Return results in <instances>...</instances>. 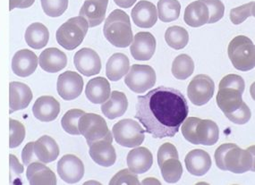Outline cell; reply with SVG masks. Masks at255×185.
<instances>
[{"instance_id": "cell-1", "label": "cell", "mask_w": 255, "mask_h": 185, "mask_svg": "<svg viewBox=\"0 0 255 185\" xmlns=\"http://www.w3.org/2000/svg\"><path fill=\"white\" fill-rule=\"evenodd\" d=\"M189 114V106L178 90L160 86L138 96L135 118L154 139L174 137Z\"/></svg>"}, {"instance_id": "cell-2", "label": "cell", "mask_w": 255, "mask_h": 185, "mask_svg": "<svg viewBox=\"0 0 255 185\" xmlns=\"http://www.w3.org/2000/svg\"><path fill=\"white\" fill-rule=\"evenodd\" d=\"M217 167L223 171L244 174L255 171V146L242 150L233 143H226L216 150Z\"/></svg>"}, {"instance_id": "cell-3", "label": "cell", "mask_w": 255, "mask_h": 185, "mask_svg": "<svg viewBox=\"0 0 255 185\" xmlns=\"http://www.w3.org/2000/svg\"><path fill=\"white\" fill-rule=\"evenodd\" d=\"M182 124V134L192 144L212 146L219 141L220 129L212 120L188 117Z\"/></svg>"}, {"instance_id": "cell-4", "label": "cell", "mask_w": 255, "mask_h": 185, "mask_svg": "<svg viewBox=\"0 0 255 185\" xmlns=\"http://www.w3.org/2000/svg\"><path fill=\"white\" fill-rule=\"evenodd\" d=\"M103 32L108 41L117 48H128L133 39L129 15L120 9L114 10L106 19Z\"/></svg>"}, {"instance_id": "cell-5", "label": "cell", "mask_w": 255, "mask_h": 185, "mask_svg": "<svg viewBox=\"0 0 255 185\" xmlns=\"http://www.w3.org/2000/svg\"><path fill=\"white\" fill-rule=\"evenodd\" d=\"M229 57L236 69L247 72L255 66V47L248 37L238 36L229 45Z\"/></svg>"}, {"instance_id": "cell-6", "label": "cell", "mask_w": 255, "mask_h": 185, "mask_svg": "<svg viewBox=\"0 0 255 185\" xmlns=\"http://www.w3.org/2000/svg\"><path fill=\"white\" fill-rule=\"evenodd\" d=\"M88 22L82 16L70 18L57 31L58 44L67 50H74L84 41L88 31Z\"/></svg>"}, {"instance_id": "cell-7", "label": "cell", "mask_w": 255, "mask_h": 185, "mask_svg": "<svg viewBox=\"0 0 255 185\" xmlns=\"http://www.w3.org/2000/svg\"><path fill=\"white\" fill-rule=\"evenodd\" d=\"M144 130L134 120L124 119L115 124L112 134L119 145L136 148L144 141Z\"/></svg>"}, {"instance_id": "cell-8", "label": "cell", "mask_w": 255, "mask_h": 185, "mask_svg": "<svg viewBox=\"0 0 255 185\" xmlns=\"http://www.w3.org/2000/svg\"><path fill=\"white\" fill-rule=\"evenodd\" d=\"M125 83L133 92L141 94L154 87L156 73L151 66L133 65L128 71Z\"/></svg>"}, {"instance_id": "cell-9", "label": "cell", "mask_w": 255, "mask_h": 185, "mask_svg": "<svg viewBox=\"0 0 255 185\" xmlns=\"http://www.w3.org/2000/svg\"><path fill=\"white\" fill-rule=\"evenodd\" d=\"M80 134L86 139L90 146L94 141L105 138L110 131L105 119L97 114L84 113L78 121Z\"/></svg>"}, {"instance_id": "cell-10", "label": "cell", "mask_w": 255, "mask_h": 185, "mask_svg": "<svg viewBox=\"0 0 255 185\" xmlns=\"http://www.w3.org/2000/svg\"><path fill=\"white\" fill-rule=\"evenodd\" d=\"M215 92V84L209 75H196L191 81L187 94L190 101L195 106H203L211 100Z\"/></svg>"}, {"instance_id": "cell-11", "label": "cell", "mask_w": 255, "mask_h": 185, "mask_svg": "<svg viewBox=\"0 0 255 185\" xmlns=\"http://www.w3.org/2000/svg\"><path fill=\"white\" fill-rule=\"evenodd\" d=\"M113 135L110 132L105 138L94 141L90 145V156L99 166L110 168L117 160V153L112 145Z\"/></svg>"}, {"instance_id": "cell-12", "label": "cell", "mask_w": 255, "mask_h": 185, "mask_svg": "<svg viewBox=\"0 0 255 185\" xmlns=\"http://www.w3.org/2000/svg\"><path fill=\"white\" fill-rule=\"evenodd\" d=\"M57 92L65 100H73L79 97L84 89V79L82 76L72 71H66L58 76Z\"/></svg>"}, {"instance_id": "cell-13", "label": "cell", "mask_w": 255, "mask_h": 185, "mask_svg": "<svg viewBox=\"0 0 255 185\" xmlns=\"http://www.w3.org/2000/svg\"><path fill=\"white\" fill-rule=\"evenodd\" d=\"M57 173L63 181L76 184L84 177V163L75 155H65L57 163Z\"/></svg>"}, {"instance_id": "cell-14", "label": "cell", "mask_w": 255, "mask_h": 185, "mask_svg": "<svg viewBox=\"0 0 255 185\" xmlns=\"http://www.w3.org/2000/svg\"><path fill=\"white\" fill-rule=\"evenodd\" d=\"M75 68L87 77L96 75L102 70V61L97 52L93 49L84 48L80 49L74 58Z\"/></svg>"}, {"instance_id": "cell-15", "label": "cell", "mask_w": 255, "mask_h": 185, "mask_svg": "<svg viewBox=\"0 0 255 185\" xmlns=\"http://www.w3.org/2000/svg\"><path fill=\"white\" fill-rule=\"evenodd\" d=\"M132 40L130 51L135 60L147 61L153 57L156 50V40L150 32H138Z\"/></svg>"}, {"instance_id": "cell-16", "label": "cell", "mask_w": 255, "mask_h": 185, "mask_svg": "<svg viewBox=\"0 0 255 185\" xmlns=\"http://www.w3.org/2000/svg\"><path fill=\"white\" fill-rule=\"evenodd\" d=\"M32 99V92L29 86L22 83L12 82L9 84V113L26 108Z\"/></svg>"}, {"instance_id": "cell-17", "label": "cell", "mask_w": 255, "mask_h": 185, "mask_svg": "<svg viewBox=\"0 0 255 185\" xmlns=\"http://www.w3.org/2000/svg\"><path fill=\"white\" fill-rule=\"evenodd\" d=\"M38 66V58L29 49H22L14 54L12 59L13 74L20 77H28L32 75Z\"/></svg>"}, {"instance_id": "cell-18", "label": "cell", "mask_w": 255, "mask_h": 185, "mask_svg": "<svg viewBox=\"0 0 255 185\" xmlns=\"http://www.w3.org/2000/svg\"><path fill=\"white\" fill-rule=\"evenodd\" d=\"M132 19L135 25L140 28H151L158 20L157 7L149 1H139L132 8Z\"/></svg>"}, {"instance_id": "cell-19", "label": "cell", "mask_w": 255, "mask_h": 185, "mask_svg": "<svg viewBox=\"0 0 255 185\" xmlns=\"http://www.w3.org/2000/svg\"><path fill=\"white\" fill-rule=\"evenodd\" d=\"M109 0H86L80 10V16L84 17L89 27L100 25L105 19Z\"/></svg>"}, {"instance_id": "cell-20", "label": "cell", "mask_w": 255, "mask_h": 185, "mask_svg": "<svg viewBox=\"0 0 255 185\" xmlns=\"http://www.w3.org/2000/svg\"><path fill=\"white\" fill-rule=\"evenodd\" d=\"M59 112L60 104L51 96L39 97L32 106L33 115L41 122H51L57 118Z\"/></svg>"}, {"instance_id": "cell-21", "label": "cell", "mask_w": 255, "mask_h": 185, "mask_svg": "<svg viewBox=\"0 0 255 185\" xmlns=\"http://www.w3.org/2000/svg\"><path fill=\"white\" fill-rule=\"evenodd\" d=\"M185 167L187 171L196 177H203L211 169V156L205 150H194L186 155L185 159Z\"/></svg>"}, {"instance_id": "cell-22", "label": "cell", "mask_w": 255, "mask_h": 185, "mask_svg": "<svg viewBox=\"0 0 255 185\" xmlns=\"http://www.w3.org/2000/svg\"><path fill=\"white\" fill-rule=\"evenodd\" d=\"M32 150L36 160H40L41 163L48 164L55 161L59 155V147L56 141L48 135L40 137L33 142Z\"/></svg>"}, {"instance_id": "cell-23", "label": "cell", "mask_w": 255, "mask_h": 185, "mask_svg": "<svg viewBox=\"0 0 255 185\" xmlns=\"http://www.w3.org/2000/svg\"><path fill=\"white\" fill-rule=\"evenodd\" d=\"M243 93L238 90L230 87L219 88L217 94V104L225 115L233 113L242 105Z\"/></svg>"}, {"instance_id": "cell-24", "label": "cell", "mask_w": 255, "mask_h": 185, "mask_svg": "<svg viewBox=\"0 0 255 185\" xmlns=\"http://www.w3.org/2000/svg\"><path fill=\"white\" fill-rule=\"evenodd\" d=\"M153 164V156L144 147H137L128 155V166L134 174H143L150 170Z\"/></svg>"}, {"instance_id": "cell-25", "label": "cell", "mask_w": 255, "mask_h": 185, "mask_svg": "<svg viewBox=\"0 0 255 185\" xmlns=\"http://www.w3.org/2000/svg\"><path fill=\"white\" fill-rule=\"evenodd\" d=\"M39 63L40 67L45 72L55 74L66 67L67 58L66 54L60 49L49 48L41 52L39 58Z\"/></svg>"}, {"instance_id": "cell-26", "label": "cell", "mask_w": 255, "mask_h": 185, "mask_svg": "<svg viewBox=\"0 0 255 185\" xmlns=\"http://www.w3.org/2000/svg\"><path fill=\"white\" fill-rule=\"evenodd\" d=\"M27 180L31 185H57L55 173L40 162H32L28 165L26 172Z\"/></svg>"}, {"instance_id": "cell-27", "label": "cell", "mask_w": 255, "mask_h": 185, "mask_svg": "<svg viewBox=\"0 0 255 185\" xmlns=\"http://www.w3.org/2000/svg\"><path fill=\"white\" fill-rule=\"evenodd\" d=\"M128 107V97L126 94L115 91L110 93V96L102 105L103 115L109 119H116L124 115Z\"/></svg>"}, {"instance_id": "cell-28", "label": "cell", "mask_w": 255, "mask_h": 185, "mask_svg": "<svg viewBox=\"0 0 255 185\" xmlns=\"http://www.w3.org/2000/svg\"><path fill=\"white\" fill-rule=\"evenodd\" d=\"M110 83L104 77L90 80L85 89L86 97L93 104H102L110 97Z\"/></svg>"}, {"instance_id": "cell-29", "label": "cell", "mask_w": 255, "mask_h": 185, "mask_svg": "<svg viewBox=\"0 0 255 185\" xmlns=\"http://www.w3.org/2000/svg\"><path fill=\"white\" fill-rule=\"evenodd\" d=\"M184 19L186 24L191 27H201L208 23L209 10L202 0L194 1L185 8Z\"/></svg>"}, {"instance_id": "cell-30", "label": "cell", "mask_w": 255, "mask_h": 185, "mask_svg": "<svg viewBox=\"0 0 255 185\" xmlns=\"http://www.w3.org/2000/svg\"><path fill=\"white\" fill-rule=\"evenodd\" d=\"M130 69V62L125 54L116 53L110 57L106 66L107 77L112 82H118L127 75Z\"/></svg>"}, {"instance_id": "cell-31", "label": "cell", "mask_w": 255, "mask_h": 185, "mask_svg": "<svg viewBox=\"0 0 255 185\" xmlns=\"http://www.w3.org/2000/svg\"><path fill=\"white\" fill-rule=\"evenodd\" d=\"M49 32L48 28L40 22L31 23L25 31V41L32 49H40L49 42Z\"/></svg>"}, {"instance_id": "cell-32", "label": "cell", "mask_w": 255, "mask_h": 185, "mask_svg": "<svg viewBox=\"0 0 255 185\" xmlns=\"http://www.w3.org/2000/svg\"><path fill=\"white\" fill-rule=\"evenodd\" d=\"M165 40L172 49L179 50L188 44L189 34L185 28L180 26L169 27L165 33Z\"/></svg>"}, {"instance_id": "cell-33", "label": "cell", "mask_w": 255, "mask_h": 185, "mask_svg": "<svg viewBox=\"0 0 255 185\" xmlns=\"http://www.w3.org/2000/svg\"><path fill=\"white\" fill-rule=\"evenodd\" d=\"M194 71V60L188 55H179L172 64V75L176 79L185 80L193 75Z\"/></svg>"}, {"instance_id": "cell-34", "label": "cell", "mask_w": 255, "mask_h": 185, "mask_svg": "<svg viewBox=\"0 0 255 185\" xmlns=\"http://www.w3.org/2000/svg\"><path fill=\"white\" fill-rule=\"evenodd\" d=\"M181 4L177 0H159L158 16L164 22L176 21L180 15Z\"/></svg>"}, {"instance_id": "cell-35", "label": "cell", "mask_w": 255, "mask_h": 185, "mask_svg": "<svg viewBox=\"0 0 255 185\" xmlns=\"http://www.w3.org/2000/svg\"><path fill=\"white\" fill-rule=\"evenodd\" d=\"M159 168L164 180L168 184H176L183 175V167L178 159H167Z\"/></svg>"}, {"instance_id": "cell-36", "label": "cell", "mask_w": 255, "mask_h": 185, "mask_svg": "<svg viewBox=\"0 0 255 185\" xmlns=\"http://www.w3.org/2000/svg\"><path fill=\"white\" fill-rule=\"evenodd\" d=\"M84 114V111L81 110V109H71V110L67 111L62 118V127L69 134L80 135L78 121H79L80 117Z\"/></svg>"}, {"instance_id": "cell-37", "label": "cell", "mask_w": 255, "mask_h": 185, "mask_svg": "<svg viewBox=\"0 0 255 185\" xmlns=\"http://www.w3.org/2000/svg\"><path fill=\"white\" fill-rule=\"evenodd\" d=\"M25 138V128L17 120L9 119V147L16 148Z\"/></svg>"}, {"instance_id": "cell-38", "label": "cell", "mask_w": 255, "mask_h": 185, "mask_svg": "<svg viewBox=\"0 0 255 185\" xmlns=\"http://www.w3.org/2000/svg\"><path fill=\"white\" fill-rule=\"evenodd\" d=\"M44 13L50 17H58L68 7V0H40Z\"/></svg>"}, {"instance_id": "cell-39", "label": "cell", "mask_w": 255, "mask_h": 185, "mask_svg": "<svg viewBox=\"0 0 255 185\" xmlns=\"http://www.w3.org/2000/svg\"><path fill=\"white\" fill-rule=\"evenodd\" d=\"M255 2H250L247 4H243L233 8L230 11V20L234 24L238 25L245 22L247 18L255 16Z\"/></svg>"}, {"instance_id": "cell-40", "label": "cell", "mask_w": 255, "mask_h": 185, "mask_svg": "<svg viewBox=\"0 0 255 185\" xmlns=\"http://www.w3.org/2000/svg\"><path fill=\"white\" fill-rule=\"evenodd\" d=\"M209 10L208 23L219 22L224 16L225 5L220 0H202Z\"/></svg>"}, {"instance_id": "cell-41", "label": "cell", "mask_w": 255, "mask_h": 185, "mask_svg": "<svg viewBox=\"0 0 255 185\" xmlns=\"http://www.w3.org/2000/svg\"><path fill=\"white\" fill-rule=\"evenodd\" d=\"M110 185H140V182L136 174L132 172L130 169H123L115 175L110 182Z\"/></svg>"}, {"instance_id": "cell-42", "label": "cell", "mask_w": 255, "mask_h": 185, "mask_svg": "<svg viewBox=\"0 0 255 185\" xmlns=\"http://www.w3.org/2000/svg\"><path fill=\"white\" fill-rule=\"evenodd\" d=\"M251 110H250L249 106H247L245 102H243L242 105L239 108L226 116L232 123H237V124H245V123H248L249 120L251 119Z\"/></svg>"}, {"instance_id": "cell-43", "label": "cell", "mask_w": 255, "mask_h": 185, "mask_svg": "<svg viewBox=\"0 0 255 185\" xmlns=\"http://www.w3.org/2000/svg\"><path fill=\"white\" fill-rule=\"evenodd\" d=\"M169 159H178V152L176 146L169 142H166L159 147L158 151V164L161 166L164 161Z\"/></svg>"}, {"instance_id": "cell-44", "label": "cell", "mask_w": 255, "mask_h": 185, "mask_svg": "<svg viewBox=\"0 0 255 185\" xmlns=\"http://www.w3.org/2000/svg\"><path fill=\"white\" fill-rule=\"evenodd\" d=\"M221 87L237 89L239 92L244 93L246 84L241 76L238 75H229L225 76L224 78L220 81L219 88H221Z\"/></svg>"}, {"instance_id": "cell-45", "label": "cell", "mask_w": 255, "mask_h": 185, "mask_svg": "<svg viewBox=\"0 0 255 185\" xmlns=\"http://www.w3.org/2000/svg\"><path fill=\"white\" fill-rule=\"evenodd\" d=\"M32 145H33V141H31L27 145H25V147L22 150V162L25 166H28V165L36 161L35 156H34L33 150H32Z\"/></svg>"}, {"instance_id": "cell-46", "label": "cell", "mask_w": 255, "mask_h": 185, "mask_svg": "<svg viewBox=\"0 0 255 185\" xmlns=\"http://www.w3.org/2000/svg\"><path fill=\"white\" fill-rule=\"evenodd\" d=\"M35 0H9V10L13 8H27L31 6Z\"/></svg>"}, {"instance_id": "cell-47", "label": "cell", "mask_w": 255, "mask_h": 185, "mask_svg": "<svg viewBox=\"0 0 255 185\" xmlns=\"http://www.w3.org/2000/svg\"><path fill=\"white\" fill-rule=\"evenodd\" d=\"M10 158V173H11V176L12 175H21L23 172V167H22L21 164L19 163L18 159H16V157L14 155H10L9 156Z\"/></svg>"}, {"instance_id": "cell-48", "label": "cell", "mask_w": 255, "mask_h": 185, "mask_svg": "<svg viewBox=\"0 0 255 185\" xmlns=\"http://www.w3.org/2000/svg\"><path fill=\"white\" fill-rule=\"evenodd\" d=\"M115 3L122 8H129L132 4L136 2L137 0H114Z\"/></svg>"}]
</instances>
